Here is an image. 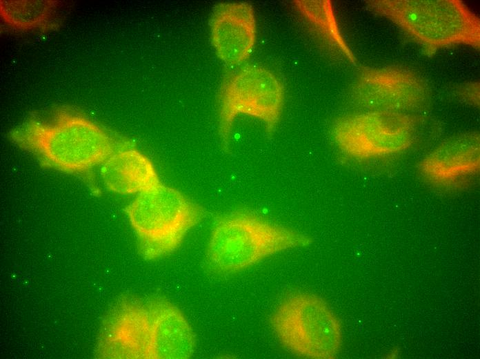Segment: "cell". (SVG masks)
I'll return each mask as SVG.
<instances>
[{
	"mask_svg": "<svg viewBox=\"0 0 480 359\" xmlns=\"http://www.w3.org/2000/svg\"><path fill=\"white\" fill-rule=\"evenodd\" d=\"M11 136L46 165L68 173L86 171L103 164L117 151L114 141L103 128L64 110L49 120L30 119Z\"/></svg>",
	"mask_w": 480,
	"mask_h": 359,
	"instance_id": "6da1fadb",
	"label": "cell"
},
{
	"mask_svg": "<svg viewBox=\"0 0 480 359\" xmlns=\"http://www.w3.org/2000/svg\"><path fill=\"white\" fill-rule=\"evenodd\" d=\"M308 234L239 210L218 217L209 238L206 256L219 274L234 273L282 251L310 246Z\"/></svg>",
	"mask_w": 480,
	"mask_h": 359,
	"instance_id": "7a4b0ae2",
	"label": "cell"
},
{
	"mask_svg": "<svg viewBox=\"0 0 480 359\" xmlns=\"http://www.w3.org/2000/svg\"><path fill=\"white\" fill-rule=\"evenodd\" d=\"M112 335L113 351L120 358L186 359L195 350L194 333L186 318L165 300L125 304Z\"/></svg>",
	"mask_w": 480,
	"mask_h": 359,
	"instance_id": "3957f363",
	"label": "cell"
},
{
	"mask_svg": "<svg viewBox=\"0 0 480 359\" xmlns=\"http://www.w3.org/2000/svg\"><path fill=\"white\" fill-rule=\"evenodd\" d=\"M366 5L432 53L464 44L480 47V20L459 0H370Z\"/></svg>",
	"mask_w": 480,
	"mask_h": 359,
	"instance_id": "277c9868",
	"label": "cell"
},
{
	"mask_svg": "<svg viewBox=\"0 0 480 359\" xmlns=\"http://www.w3.org/2000/svg\"><path fill=\"white\" fill-rule=\"evenodd\" d=\"M141 254L155 259L174 252L204 210L183 193L160 184L138 194L126 208Z\"/></svg>",
	"mask_w": 480,
	"mask_h": 359,
	"instance_id": "5b68a950",
	"label": "cell"
},
{
	"mask_svg": "<svg viewBox=\"0 0 480 359\" xmlns=\"http://www.w3.org/2000/svg\"><path fill=\"white\" fill-rule=\"evenodd\" d=\"M270 323L283 347L298 356L332 359L341 350V322L328 304L315 294H288L275 308Z\"/></svg>",
	"mask_w": 480,
	"mask_h": 359,
	"instance_id": "8992f818",
	"label": "cell"
},
{
	"mask_svg": "<svg viewBox=\"0 0 480 359\" xmlns=\"http://www.w3.org/2000/svg\"><path fill=\"white\" fill-rule=\"evenodd\" d=\"M285 91L277 75L265 67L250 65L228 76L219 93V134L227 151L235 118L246 115L262 121L272 135L279 124Z\"/></svg>",
	"mask_w": 480,
	"mask_h": 359,
	"instance_id": "52a82bcc",
	"label": "cell"
},
{
	"mask_svg": "<svg viewBox=\"0 0 480 359\" xmlns=\"http://www.w3.org/2000/svg\"><path fill=\"white\" fill-rule=\"evenodd\" d=\"M417 127V118L405 113L369 110L337 119L332 133L343 153L365 159L408 148Z\"/></svg>",
	"mask_w": 480,
	"mask_h": 359,
	"instance_id": "ba28073f",
	"label": "cell"
},
{
	"mask_svg": "<svg viewBox=\"0 0 480 359\" xmlns=\"http://www.w3.org/2000/svg\"><path fill=\"white\" fill-rule=\"evenodd\" d=\"M352 97L357 104L369 110L405 113L425 107L430 90L412 70L364 67L352 86Z\"/></svg>",
	"mask_w": 480,
	"mask_h": 359,
	"instance_id": "9c48e42d",
	"label": "cell"
},
{
	"mask_svg": "<svg viewBox=\"0 0 480 359\" xmlns=\"http://www.w3.org/2000/svg\"><path fill=\"white\" fill-rule=\"evenodd\" d=\"M257 36L253 7L248 2L219 3L210 19V37L217 57L226 64L237 66L246 61Z\"/></svg>",
	"mask_w": 480,
	"mask_h": 359,
	"instance_id": "30bf717a",
	"label": "cell"
},
{
	"mask_svg": "<svg viewBox=\"0 0 480 359\" xmlns=\"http://www.w3.org/2000/svg\"><path fill=\"white\" fill-rule=\"evenodd\" d=\"M480 136L469 132L439 144L420 162L419 168L429 182L450 188L463 185L479 171Z\"/></svg>",
	"mask_w": 480,
	"mask_h": 359,
	"instance_id": "8fae6325",
	"label": "cell"
},
{
	"mask_svg": "<svg viewBox=\"0 0 480 359\" xmlns=\"http://www.w3.org/2000/svg\"><path fill=\"white\" fill-rule=\"evenodd\" d=\"M101 174L108 190L123 195L140 193L161 183L150 159L134 148L112 153L102 164Z\"/></svg>",
	"mask_w": 480,
	"mask_h": 359,
	"instance_id": "7c38bea8",
	"label": "cell"
},
{
	"mask_svg": "<svg viewBox=\"0 0 480 359\" xmlns=\"http://www.w3.org/2000/svg\"><path fill=\"white\" fill-rule=\"evenodd\" d=\"M292 5L326 50L356 64L357 59L341 35L330 1L294 0Z\"/></svg>",
	"mask_w": 480,
	"mask_h": 359,
	"instance_id": "4fadbf2b",
	"label": "cell"
},
{
	"mask_svg": "<svg viewBox=\"0 0 480 359\" xmlns=\"http://www.w3.org/2000/svg\"><path fill=\"white\" fill-rule=\"evenodd\" d=\"M1 13L10 26L19 29L41 26L50 17L53 3L48 1H1Z\"/></svg>",
	"mask_w": 480,
	"mask_h": 359,
	"instance_id": "5bb4252c",
	"label": "cell"
},
{
	"mask_svg": "<svg viewBox=\"0 0 480 359\" xmlns=\"http://www.w3.org/2000/svg\"><path fill=\"white\" fill-rule=\"evenodd\" d=\"M461 95L472 104L479 106V83L472 84L468 87L461 89Z\"/></svg>",
	"mask_w": 480,
	"mask_h": 359,
	"instance_id": "9a60e30c",
	"label": "cell"
}]
</instances>
